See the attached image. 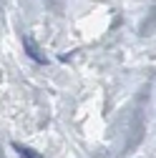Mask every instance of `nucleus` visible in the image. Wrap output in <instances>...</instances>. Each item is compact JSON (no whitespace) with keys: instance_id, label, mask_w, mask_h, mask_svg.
I'll use <instances>...</instances> for the list:
<instances>
[{"instance_id":"1","label":"nucleus","mask_w":156,"mask_h":158,"mask_svg":"<svg viewBox=\"0 0 156 158\" xmlns=\"http://www.w3.org/2000/svg\"><path fill=\"white\" fill-rule=\"evenodd\" d=\"M23 45H25V53H28V55L33 58V60H35V63H41V65H46V63H48V58L43 55V50H41V48H38V43L33 40V38H30V35H25V38H23Z\"/></svg>"},{"instance_id":"2","label":"nucleus","mask_w":156,"mask_h":158,"mask_svg":"<svg viewBox=\"0 0 156 158\" xmlns=\"http://www.w3.org/2000/svg\"><path fill=\"white\" fill-rule=\"evenodd\" d=\"M13 151L20 156V158H43L38 151H33V148H28V146H20V143H13Z\"/></svg>"}]
</instances>
